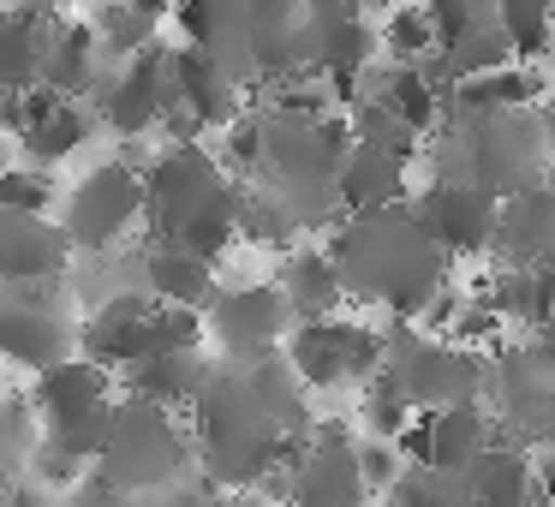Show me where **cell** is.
I'll use <instances>...</instances> for the list:
<instances>
[{
  "instance_id": "44dd1931",
  "label": "cell",
  "mask_w": 555,
  "mask_h": 507,
  "mask_svg": "<svg viewBox=\"0 0 555 507\" xmlns=\"http://www.w3.org/2000/svg\"><path fill=\"white\" fill-rule=\"evenodd\" d=\"M436 25L430 6H400L376 25V54H388V66H430L436 61Z\"/></svg>"
},
{
  "instance_id": "4fadbf2b",
  "label": "cell",
  "mask_w": 555,
  "mask_h": 507,
  "mask_svg": "<svg viewBox=\"0 0 555 507\" xmlns=\"http://www.w3.org/2000/svg\"><path fill=\"white\" fill-rule=\"evenodd\" d=\"M0 359L18 364V370H54L66 364V323L49 311V304H0Z\"/></svg>"
},
{
  "instance_id": "9c48e42d",
  "label": "cell",
  "mask_w": 555,
  "mask_h": 507,
  "mask_svg": "<svg viewBox=\"0 0 555 507\" xmlns=\"http://www.w3.org/2000/svg\"><path fill=\"white\" fill-rule=\"evenodd\" d=\"M168 61L162 54H144V61L120 66V78H108L96 96V114L108 120V132L120 138H144L162 126V114H168Z\"/></svg>"
},
{
  "instance_id": "2e32d148",
  "label": "cell",
  "mask_w": 555,
  "mask_h": 507,
  "mask_svg": "<svg viewBox=\"0 0 555 507\" xmlns=\"http://www.w3.org/2000/svg\"><path fill=\"white\" fill-rule=\"evenodd\" d=\"M424 430H430V459H424V471H454V478H466V471L495 447V424H490V412H483V406L430 412Z\"/></svg>"
},
{
  "instance_id": "30bf717a",
  "label": "cell",
  "mask_w": 555,
  "mask_h": 507,
  "mask_svg": "<svg viewBox=\"0 0 555 507\" xmlns=\"http://www.w3.org/2000/svg\"><path fill=\"white\" fill-rule=\"evenodd\" d=\"M335 204H340V216H376V209L412 204V168L383 156V150L352 144L335 173Z\"/></svg>"
},
{
  "instance_id": "5bb4252c",
  "label": "cell",
  "mask_w": 555,
  "mask_h": 507,
  "mask_svg": "<svg viewBox=\"0 0 555 507\" xmlns=\"http://www.w3.org/2000/svg\"><path fill=\"white\" fill-rule=\"evenodd\" d=\"M281 299H287L293 323H323V316L340 311L347 287H340V269L323 245H293L287 263H281Z\"/></svg>"
},
{
  "instance_id": "7402d4cb",
  "label": "cell",
  "mask_w": 555,
  "mask_h": 507,
  "mask_svg": "<svg viewBox=\"0 0 555 507\" xmlns=\"http://www.w3.org/2000/svg\"><path fill=\"white\" fill-rule=\"evenodd\" d=\"M347 132H352V144L383 150V156L406 161V168L424 156V138H418V132H406V126H400L395 114L383 108V102H371V96H359V102L347 108Z\"/></svg>"
},
{
  "instance_id": "7c38bea8",
  "label": "cell",
  "mask_w": 555,
  "mask_h": 507,
  "mask_svg": "<svg viewBox=\"0 0 555 507\" xmlns=\"http://www.w3.org/2000/svg\"><path fill=\"white\" fill-rule=\"evenodd\" d=\"M30 406H37V418L49 424V430H66V424H78V418L108 406V370H96V364H85V359L54 364V370L37 376Z\"/></svg>"
},
{
  "instance_id": "83f0119b",
  "label": "cell",
  "mask_w": 555,
  "mask_h": 507,
  "mask_svg": "<svg viewBox=\"0 0 555 507\" xmlns=\"http://www.w3.org/2000/svg\"><path fill=\"white\" fill-rule=\"evenodd\" d=\"M538 126H543V144H550V156H555V90L538 102Z\"/></svg>"
},
{
  "instance_id": "8992f818",
  "label": "cell",
  "mask_w": 555,
  "mask_h": 507,
  "mask_svg": "<svg viewBox=\"0 0 555 507\" xmlns=\"http://www.w3.org/2000/svg\"><path fill=\"white\" fill-rule=\"evenodd\" d=\"M209 335L233 352L240 364H257V359H275L293 335V311L281 299L275 281H257V287H228L216 292L209 304Z\"/></svg>"
},
{
  "instance_id": "ffe728a7",
  "label": "cell",
  "mask_w": 555,
  "mask_h": 507,
  "mask_svg": "<svg viewBox=\"0 0 555 507\" xmlns=\"http://www.w3.org/2000/svg\"><path fill=\"white\" fill-rule=\"evenodd\" d=\"M495 30L507 37L514 66H531V73H538L543 54H555V13H550V6H531V0H502V6H495Z\"/></svg>"
},
{
  "instance_id": "8fae6325",
  "label": "cell",
  "mask_w": 555,
  "mask_h": 507,
  "mask_svg": "<svg viewBox=\"0 0 555 507\" xmlns=\"http://www.w3.org/2000/svg\"><path fill=\"white\" fill-rule=\"evenodd\" d=\"M66 251L73 245H66L61 227L0 209V281H13V287H49L66 269Z\"/></svg>"
},
{
  "instance_id": "3957f363",
  "label": "cell",
  "mask_w": 555,
  "mask_h": 507,
  "mask_svg": "<svg viewBox=\"0 0 555 507\" xmlns=\"http://www.w3.org/2000/svg\"><path fill=\"white\" fill-rule=\"evenodd\" d=\"M287 370L311 388H340V382H371L383 370V335L364 323H340V316H323V323H293L287 347H281Z\"/></svg>"
},
{
  "instance_id": "f546056e",
  "label": "cell",
  "mask_w": 555,
  "mask_h": 507,
  "mask_svg": "<svg viewBox=\"0 0 555 507\" xmlns=\"http://www.w3.org/2000/svg\"><path fill=\"white\" fill-rule=\"evenodd\" d=\"M0 156H7V138H0Z\"/></svg>"
},
{
  "instance_id": "603a6c76",
  "label": "cell",
  "mask_w": 555,
  "mask_h": 507,
  "mask_svg": "<svg viewBox=\"0 0 555 507\" xmlns=\"http://www.w3.org/2000/svg\"><path fill=\"white\" fill-rule=\"evenodd\" d=\"M388 507H472V483L454 471H400L395 490H383Z\"/></svg>"
},
{
  "instance_id": "ba28073f",
  "label": "cell",
  "mask_w": 555,
  "mask_h": 507,
  "mask_svg": "<svg viewBox=\"0 0 555 507\" xmlns=\"http://www.w3.org/2000/svg\"><path fill=\"white\" fill-rule=\"evenodd\" d=\"M490 251L502 257V269L555 275V192H550V185H531V192L502 197Z\"/></svg>"
},
{
  "instance_id": "d6986e66",
  "label": "cell",
  "mask_w": 555,
  "mask_h": 507,
  "mask_svg": "<svg viewBox=\"0 0 555 507\" xmlns=\"http://www.w3.org/2000/svg\"><path fill=\"white\" fill-rule=\"evenodd\" d=\"M472 507H538V478H531V454L514 442H495L478 466L466 471Z\"/></svg>"
},
{
  "instance_id": "6da1fadb",
  "label": "cell",
  "mask_w": 555,
  "mask_h": 507,
  "mask_svg": "<svg viewBox=\"0 0 555 507\" xmlns=\"http://www.w3.org/2000/svg\"><path fill=\"white\" fill-rule=\"evenodd\" d=\"M340 269V287L364 304H383L400 323H418L424 304L448 287V257L418 221V209H376V216H340L323 245Z\"/></svg>"
},
{
  "instance_id": "d4e9b609",
  "label": "cell",
  "mask_w": 555,
  "mask_h": 507,
  "mask_svg": "<svg viewBox=\"0 0 555 507\" xmlns=\"http://www.w3.org/2000/svg\"><path fill=\"white\" fill-rule=\"evenodd\" d=\"M221 173H263V114H240L221 132Z\"/></svg>"
},
{
  "instance_id": "5b68a950",
  "label": "cell",
  "mask_w": 555,
  "mask_h": 507,
  "mask_svg": "<svg viewBox=\"0 0 555 507\" xmlns=\"http://www.w3.org/2000/svg\"><path fill=\"white\" fill-rule=\"evenodd\" d=\"M281 495L293 507H364L371 483L359 471V442L347 435V424H317V435L293 454V466H281Z\"/></svg>"
},
{
  "instance_id": "ac0fdd59",
  "label": "cell",
  "mask_w": 555,
  "mask_h": 507,
  "mask_svg": "<svg viewBox=\"0 0 555 507\" xmlns=\"http://www.w3.org/2000/svg\"><path fill=\"white\" fill-rule=\"evenodd\" d=\"M126 382H132V400H144V406L185 412V406H197V394L209 388V364L197 359V352H162V359L132 364Z\"/></svg>"
},
{
  "instance_id": "7a4b0ae2",
  "label": "cell",
  "mask_w": 555,
  "mask_h": 507,
  "mask_svg": "<svg viewBox=\"0 0 555 507\" xmlns=\"http://www.w3.org/2000/svg\"><path fill=\"white\" fill-rule=\"evenodd\" d=\"M192 459V442L180 435L173 412H156L144 400H132L126 412H114V435L102 447L96 471H102V490H144V483H168L173 471Z\"/></svg>"
},
{
  "instance_id": "cb8c5ba5",
  "label": "cell",
  "mask_w": 555,
  "mask_h": 507,
  "mask_svg": "<svg viewBox=\"0 0 555 507\" xmlns=\"http://www.w3.org/2000/svg\"><path fill=\"white\" fill-rule=\"evenodd\" d=\"M0 209L7 216H37L49 221L54 209V180L42 168H0Z\"/></svg>"
},
{
  "instance_id": "4316f807",
  "label": "cell",
  "mask_w": 555,
  "mask_h": 507,
  "mask_svg": "<svg viewBox=\"0 0 555 507\" xmlns=\"http://www.w3.org/2000/svg\"><path fill=\"white\" fill-rule=\"evenodd\" d=\"M531 478H538V507H555V447L531 459Z\"/></svg>"
},
{
  "instance_id": "52a82bcc",
  "label": "cell",
  "mask_w": 555,
  "mask_h": 507,
  "mask_svg": "<svg viewBox=\"0 0 555 507\" xmlns=\"http://www.w3.org/2000/svg\"><path fill=\"white\" fill-rule=\"evenodd\" d=\"M418 221L430 227V239L442 245V257L448 263H466V257H483L495 245V197L490 192H478V185H466V180H430L418 192Z\"/></svg>"
},
{
  "instance_id": "484cf974",
  "label": "cell",
  "mask_w": 555,
  "mask_h": 507,
  "mask_svg": "<svg viewBox=\"0 0 555 507\" xmlns=\"http://www.w3.org/2000/svg\"><path fill=\"white\" fill-rule=\"evenodd\" d=\"M359 471H364V483H371V495H376V490H395V478H400L406 466H400L395 442H376V435H359Z\"/></svg>"
},
{
  "instance_id": "e0dca14e",
  "label": "cell",
  "mask_w": 555,
  "mask_h": 507,
  "mask_svg": "<svg viewBox=\"0 0 555 507\" xmlns=\"http://www.w3.org/2000/svg\"><path fill=\"white\" fill-rule=\"evenodd\" d=\"M144 287L156 304L204 316L209 304H216V269H209L204 257L180 251V245H150L144 251Z\"/></svg>"
},
{
  "instance_id": "f1b7e54d",
  "label": "cell",
  "mask_w": 555,
  "mask_h": 507,
  "mask_svg": "<svg viewBox=\"0 0 555 507\" xmlns=\"http://www.w3.org/2000/svg\"><path fill=\"white\" fill-rule=\"evenodd\" d=\"M85 507H120V495H114V490H102V483H96V490L85 495Z\"/></svg>"
},
{
  "instance_id": "9a60e30c",
  "label": "cell",
  "mask_w": 555,
  "mask_h": 507,
  "mask_svg": "<svg viewBox=\"0 0 555 507\" xmlns=\"http://www.w3.org/2000/svg\"><path fill=\"white\" fill-rule=\"evenodd\" d=\"M364 84H371V102H383L388 114H395L406 132L418 138H436L448 120V96L424 78V66H383V73H364Z\"/></svg>"
},
{
  "instance_id": "277c9868",
  "label": "cell",
  "mask_w": 555,
  "mask_h": 507,
  "mask_svg": "<svg viewBox=\"0 0 555 507\" xmlns=\"http://www.w3.org/2000/svg\"><path fill=\"white\" fill-rule=\"evenodd\" d=\"M144 221V173L132 161H102L78 180L73 204H66V245L78 251H108Z\"/></svg>"
}]
</instances>
